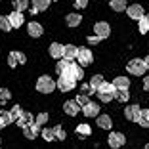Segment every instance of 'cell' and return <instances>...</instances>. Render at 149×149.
<instances>
[{
	"instance_id": "36",
	"label": "cell",
	"mask_w": 149,
	"mask_h": 149,
	"mask_svg": "<svg viewBox=\"0 0 149 149\" xmlns=\"http://www.w3.org/2000/svg\"><path fill=\"white\" fill-rule=\"evenodd\" d=\"M10 115H12V118H13V123L17 120L19 117L23 115V109H21V105H13L12 109H10Z\"/></svg>"
},
{
	"instance_id": "16",
	"label": "cell",
	"mask_w": 149,
	"mask_h": 149,
	"mask_svg": "<svg viewBox=\"0 0 149 149\" xmlns=\"http://www.w3.org/2000/svg\"><path fill=\"white\" fill-rule=\"evenodd\" d=\"M63 111H65L69 117H77V115L80 113V107L77 105V101H74V100H69V101L63 103Z\"/></svg>"
},
{
	"instance_id": "29",
	"label": "cell",
	"mask_w": 149,
	"mask_h": 149,
	"mask_svg": "<svg viewBox=\"0 0 149 149\" xmlns=\"http://www.w3.org/2000/svg\"><path fill=\"white\" fill-rule=\"evenodd\" d=\"M115 100L120 101V103H126L130 100V92L128 90H115Z\"/></svg>"
},
{
	"instance_id": "24",
	"label": "cell",
	"mask_w": 149,
	"mask_h": 149,
	"mask_svg": "<svg viewBox=\"0 0 149 149\" xmlns=\"http://www.w3.org/2000/svg\"><path fill=\"white\" fill-rule=\"evenodd\" d=\"M109 6H111V10H113V12H124V10L128 8L126 0H111Z\"/></svg>"
},
{
	"instance_id": "42",
	"label": "cell",
	"mask_w": 149,
	"mask_h": 149,
	"mask_svg": "<svg viewBox=\"0 0 149 149\" xmlns=\"http://www.w3.org/2000/svg\"><path fill=\"white\" fill-rule=\"evenodd\" d=\"M138 124H140L141 128H149V120H147V118H143V117H141L140 120H138Z\"/></svg>"
},
{
	"instance_id": "31",
	"label": "cell",
	"mask_w": 149,
	"mask_h": 149,
	"mask_svg": "<svg viewBox=\"0 0 149 149\" xmlns=\"http://www.w3.org/2000/svg\"><path fill=\"white\" fill-rule=\"evenodd\" d=\"M74 132H77L79 136H90V134H92V128L88 126V124H79V126L74 128Z\"/></svg>"
},
{
	"instance_id": "47",
	"label": "cell",
	"mask_w": 149,
	"mask_h": 149,
	"mask_svg": "<svg viewBox=\"0 0 149 149\" xmlns=\"http://www.w3.org/2000/svg\"><path fill=\"white\" fill-rule=\"evenodd\" d=\"M145 149H149V143H147V145H145Z\"/></svg>"
},
{
	"instance_id": "4",
	"label": "cell",
	"mask_w": 149,
	"mask_h": 149,
	"mask_svg": "<svg viewBox=\"0 0 149 149\" xmlns=\"http://www.w3.org/2000/svg\"><path fill=\"white\" fill-rule=\"evenodd\" d=\"M56 88H59L61 92H71V90H74V88H77V80H73L71 77L61 74V77L56 80Z\"/></svg>"
},
{
	"instance_id": "41",
	"label": "cell",
	"mask_w": 149,
	"mask_h": 149,
	"mask_svg": "<svg viewBox=\"0 0 149 149\" xmlns=\"http://www.w3.org/2000/svg\"><path fill=\"white\" fill-rule=\"evenodd\" d=\"M94 90H92V86L90 84H82V96H90Z\"/></svg>"
},
{
	"instance_id": "22",
	"label": "cell",
	"mask_w": 149,
	"mask_h": 149,
	"mask_svg": "<svg viewBox=\"0 0 149 149\" xmlns=\"http://www.w3.org/2000/svg\"><path fill=\"white\" fill-rule=\"evenodd\" d=\"M71 63L73 61H67V59H57V63H56V71H57V74H59V77H61V74H65L67 73V69H69L71 67Z\"/></svg>"
},
{
	"instance_id": "28",
	"label": "cell",
	"mask_w": 149,
	"mask_h": 149,
	"mask_svg": "<svg viewBox=\"0 0 149 149\" xmlns=\"http://www.w3.org/2000/svg\"><path fill=\"white\" fill-rule=\"evenodd\" d=\"M138 31H140L141 35L149 33V19H147V15H143V17L138 19Z\"/></svg>"
},
{
	"instance_id": "23",
	"label": "cell",
	"mask_w": 149,
	"mask_h": 149,
	"mask_svg": "<svg viewBox=\"0 0 149 149\" xmlns=\"http://www.w3.org/2000/svg\"><path fill=\"white\" fill-rule=\"evenodd\" d=\"M65 21H67L69 27H79L80 23H82V17H80V13H67Z\"/></svg>"
},
{
	"instance_id": "15",
	"label": "cell",
	"mask_w": 149,
	"mask_h": 149,
	"mask_svg": "<svg viewBox=\"0 0 149 149\" xmlns=\"http://www.w3.org/2000/svg\"><path fill=\"white\" fill-rule=\"evenodd\" d=\"M10 23H12V29H19V27L25 23V17H23V13L21 12H12L8 15Z\"/></svg>"
},
{
	"instance_id": "2",
	"label": "cell",
	"mask_w": 149,
	"mask_h": 149,
	"mask_svg": "<svg viewBox=\"0 0 149 149\" xmlns=\"http://www.w3.org/2000/svg\"><path fill=\"white\" fill-rule=\"evenodd\" d=\"M128 73L134 74V77H143L145 71H147V67H145V61L143 59H140V57H134V59H130L126 65Z\"/></svg>"
},
{
	"instance_id": "34",
	"label": "cell",
	"mask_w": 149,
	"mask_h": 149,
	"mask_svg": "<svg viewBox=\"0 0 149 149\" xmlns=\"http://www.w3.org/2000/svg\"><path fill=\"white\" fill-rule=\"evenodd\" d=\"M40 134H42V138L46 141H54V140H56V136H54V128H42Z\"/></svg>"
},
{
	"instance_id": "39",
	"label": "cell",
	"mask_w": 149,
	"mask_h": 149,
	"mask_svg": "<svg viewBox=\"0 0 149 149\" xmlns=\"http://www.w3.org/2000/svg\"><path fill=\"white\" fill-rule=\"evenodd\" d=\"M101 42V38L97 35H92V36H88V44H90V46H96V44H100Z\"/></svg>"
},
{
	"instance_id": "9",
	"label": "cell",
	"mask_w": 149,
	"mask_h": 149,
	"mask_svg": "<svg viewBox=\"0 0 149 149\" xmlns=\"http://www.w3.org/2000/svg\"><path fill=\"white\" fill-rule=\"evenodd\" d=\"M65 77H71L73 80H77V82H80V80L84 79V69L79 65V63H71V67L67 69Z\"/></svg>"
},
{
	"instance_id": "7",
	"label": "cell",
	"mask_w": 149,
	"mask_h": 149,
	"mask_svg": "<svg viewBox=\"0 0 149 149\" xmlns=\"http://www.w3.org/2000/svg\"><path fill=\"white\" fill-rule=\"evenodd\" d=\"M141 113H143V109H141L140 105H128L124 107V117L128 118V120H132V123H138L141 118Z\"/></svg>"
},
{
	"instance_id": "43",
	"label": "cell",
	"mask_w": 149,
	"mask_h": 149,
	"mask_svg": "<svg viewBox=\"0 0 149 149\" xmlns=\"http://www.w3.org/2000/svg\"><path fill=\"white\" fill-rule=\"evenodd\" d=\"M143 90H147V92H149V74L143 79Z\"/></svg>"
},
{
	"instance_id": "26",
	"label": "cell",
	"mask_w": 149,
	"mask_h": 149,
	"mask_svg": "<svg viewBox=\"0 0 149 149\" xmlns=\"http://www.w3.org/2000/svg\"><path fill=\"white\" fill-rule=\"evenodd\" d=\"M33 10H36V12H44V10H48L50 8V2L48 0H33V6H31Z\"/></svg>"
},
{
	"instance_id": "8",
	"label": "cell",
	"mask_w": 149,
	"mask_h": 149,
	"mask_svg": "<svg viewBox=\"0 0 149 149\" xmlns=\"http://www.w3.org/2000/svg\"><path fill=\"white\" fill-rule=\"evenodd\" d=\"M107 143H109V147L118 149V147H123V145L126 143V138H124V134H120V132H111L109 138H107Z\"/></svg>"
},
{
	"instance_id": "33",
	"label": "cell",
	"mask_w": 149,
	"mask_h": 149,
	"mask_svg": "<svg viewBox=\"0 0 149 149\" xmlns=\"http://www.w3.org/2000/svg\"><path fill=\"white\" fill-rule=\"evenodd\" d=\"M0 29H2L4 33H10V31H12V23H10L8 15H2V17H0Z\"/></svg>"
},
{
	"instance_id": "6",
	"label": "cell",
	"mask_w": 149,
	"mask_h": 149,
	"mask_svg": "<svg viewBox=\"0 0 149 149\" xmlns=\"http://www.w3.org/2000/svg\"><path fill=\"white\" fill-rule=\"evenodd\" d=\"M27 61V56L23 52H19V50H12L8 56V65L12 67V69H15L17 65H23V63Z\"/></svg>"
},
{
	"instance_id": "48",
	"label": "cell",
	"mask_w": 149,
	"mask_h": 149,
	"mask_svg": "<svg viewBox=\"0 0 149 149\" xmlns=\"http://www.w3.org/2000/svg\"><path fill=\"white\" fill-rule=\"evenodd\" d=\"M0 128H4V126H2V123H0Z\"/></svg>"
},
{
	"instance_id": "14",
	"label": "cell",
	"mask_w": 149,
	"mask_h": 149,
	"mask_svg": "<svg viewBox=\"0 0 149 149\" xmlns=\"http://www.w3.org/2000/svg\"><path fill=\"white\" fill-rule=\"evenodd\" d=\"M77 54H79V48L74 44H65L63 46V59L73 61V59H77Z\"/></svg>"
},
{
	"instance_id": "20",
	"label": "cell",
	"mask_w": 149,
	"mask_h": 149,
	"mask_svg": "<svg viewBox=\"0 0 149 149\" xmlns=\"http://www.w3.org/2000/svg\"><path fill=\"white\" fill-rule=\"evenodd\" d=\"M50 56L52 57H56V59H61L63 57V44H59V42H52L50 44Z\"/></svg>"
},
{
	"instance_id": "40",
	"label": "cell",
	"mask_w": 149,
	"mask_h": 149,
	"mask_svg": "<svg viewBox=\"0 0 149 149\" xmlns=\"http://www.w3.org/2000/svg\"><path fill=\"white\" fill-rule=\"evenodd\" d=\"M88 6V0H74V8L77 10H84Z\"/></svg>"
},
{
	"instance_id": "37",
	"label": "cell",
	"mask_w": 149,
	"mask_h": 149,
	"mask_svg": "<svg viewBox=\"0 0 149 149\" xmlns=\"http://www.w3.org/2000/svg\"><path fill=\"white\" fill-rule=\"evenodd\" d=\"M74 101H77V105H79L80 109H82L84 105H88V103H90V97H88V96H82V94H79Z\"/></svg>"
},
{
	"instance_id": "27",
	"label": "cell",
	"mask_w": 149,
	"mask_h": 149,
	"mask_svg": "<svg viewBox=\"0 0 149 149\" xmlns=\"http://www.w3.org/2000/svg\"><path fill=\"white\" fill-rule=\"evenodd\" d=\"M103 82H105V79H103V74H94L92 79H90V82H88V84H90V86H92V90L96 92V90H97V88H100Z\"/></svg>"
},
{
	"instance_id": "35",
	"label": "cell",
	"mask_w": 149,
	"mask_h": 149,
	"mask_svg": "<svg viewBox=\"0 0 149 149\" xmlns=\"http://www.w3.org/2000/svg\"><path fill=\"white\" fill-rule=\"evenodd\" d=\"M54 136H56V140H59V141H63L67 138V132L63 130L61 126H54Z\"/></svg>"
},
{
	"instance_id": "5",
	"label": "cell",
	"mask_w": 149,
	"mask_h": 149,
	"mask_svg": "<svg viewBox=\"0 0 149 149\" xmlns=\"http://www.w3.org/2000/svg\"><path fill=\"white\" fill-rule=\"evenodd\" d=\"M77 59H79V65L82 67H88L90 63L94 61V54L90 48H79V54H77Z\"/></svg>"
},
{
	"instance_id": "12",
	"label": "cell",
	"mask_w": 149,
	"mask_h": 149,
	"mask_svg": "<svg viewBox=\"0 0 149 149\" xmlns=\"http://www.w3.org/2000/svg\"><path fill=\"white\" fill-rule=\"evenodd\" d=\"M27 33H29V36H33V38H40L44 33V27L40 25L38 21H29L27 23Z\"/></svg>"
},
{
	"instance_id": "3",
	"label": "cell",
	"mask_w": 149,
	"mask_h": 149,
	"mask_svg": "<svg viewBox=\"0 0 149 149\" xmlns=\"http://www.w3.org/2000/svg\"><path fill=\"white\" fill-rule=\"evenodd\" d=\"M96 94H97V97H100L103 103H109L111 100H115V86L111 82H103L96 90Z\"/></svg>"
},
{
	"instance_id": "19",
	"label": "cell",
	"mask_w": 149,
	"mask_h": 149,
	"mask_svg": "<svg viewBox=\"0 0 149 149\" xmlns=\"http://www.w3.org/2000/svg\"><path fill=\"white\" fill-rule=\"evenodd\" d=\"M17 123V126L19 128H25V126H29V124H33L35 123V118H33V113H27V111H23V115L15 120Z\"/></svg>"
},
{
	"instance_id": "49",
	"label": "cell",
	"mask_w": 149,
	"mask_h": 149,
	"mask_svg": "<svg viewBox=\"0 0 149 149\" xmlns=\"http://www.w3.org/2000/svg\"><path fill=\"white\" fill-rule=\"evenodd\" d=\"M145 15H147V19H149V13H145Z\"/></svg>"
},
{
	"instance_id": "10",
	"label": "cell",
	"mask_w": 149,
	"mask_h": 149,
	"mask_svg": "<svg viewBox=\"0 0 149 149\" xmlns=\"http://www.w3.org/2000/svg\"><path fill=\"white\" fill-rule=\"evenodd\" d=\"M94 33H96L101 40H103V38H109V35H111V25L107 21H97L96 25H94Z\"/></svg>"
},
{
	"instance_id": "38",
	"label": "cell",
	"mask_w": 149,
	"mask_h": 149,
	"mask_svg": "<svg viewBox=\"0 0 149 149\" xmlns=\"http://www.w3.org/2000/svg\"><path fill=\"white\" fill-rule=\"evenodd\" d=\"M10 96H12V94H10L8 88H2V90H0V101H8Z\"/></svg>"
},
{
	"instance_id": "45",
	"label": "cell",
	"mask_w": 149,
	"mask_h": 149,
	"mask_svg": "<svg viewBox=\"0 0 149 149\" xmlns=\"http://www.w3.org/2000/svg\"><path fill=\"white\" fill-rule=\"evenodd\" d=\"M143 61H145V67H147V71H149V56H147V57H145Z\"/></svg>"
},
{
	"instance_id": "30",
	"label": "cell",
	"mask_w": 149,
	"mask_h": 149,
	"mask_svg": "<svg viewBox=\"0 0 149 149\" xmlns=\"http://www.w3.org/2000/svg\"><path fill=\"white\" fill-rule=\"evenodd\" d=\"M0 123H2V126H10V124L13 123V118H12V115H10V111H2L0 113Z\"/></svg>"
},
{
	"instance_id": "25",
	"label": "cell",
	"mask_w": 149,
	"mask_h": 149,
	"mask_svg": "<svg viewBox=\"0 0 149 149\" xmlns=\"http://www.w3.org/2000/svg\"><path fill=\"white\" fill-rule=\"evenodd\" d=\"M12 4H13V12H21L23 13L29 6H31V2H29V0H13Z\"/></svg>"
},
{
	"instance_id": "21",
	"label": "cell",
	"mask_w": 149,
	"mask_h": 149,
	"mask_svg": "<svg viewBox=\"0 0 149 149\" xmlns=\"http://www.w3.org/2000/svg\"><path fill=\"white\" fill-rule=\"evenodd\" d=\"M111 84L115 86V90H128V88H130V80H128L126 77H117Z\"/></svg>"
},
{
	"instance_id": "1",
	"label": "cell",
	"mask_w": 149,
	"mask_h": 149,
	"mask_svg": "<svg viewBox=\"0 0 149 149\" xmlns=\"http://www.w3.org/2000/svg\"><path fill=\"white\" fill-rule=\"evenodd\" d=\"M36 90H38L40 94H52L54 90H56V80H54L50 74H42V77H38V80H36Z\"/></svg>"
},
{
	"instance_id": "13",
	"label": "cell",
	"mask_w": 149,
	"mask_h": 149,
	"mask_svg": "<svg viewBox=\"0 0 149 149\" xmlns=\"http://www.w3.org/2000/svg\"><path fill=\"white\" fill-rule=\"evenodd\" d=\"M80 113H82L84 117H88V118L100 117V105H97V103H94V101H90L88 105H84L82 109H80Z\"/></svg>"
},
{
	"instance_id": "32",
	"label": "cell",
	"mask_w": 149,
	"mask_h": 149,
	"mask_svg": "<svg viewBox=\"0 0 149 149\" xmlns=\"http://www.w3.org/2000/svg\"><path fill=\"white\" fill-rule=\"evenodd\" d=\"M48 118H50V115H48V113H38V115H36V118H35V124L42 128L44 124L48 123Z\"/></svg>"
},
{
	"instance_id": "44",
	"label": "cell",
	"mask_w": 149,
	"mask_h": 149,
	"mask_svg": "<svg viewBox=\"0 0 149 149\" xmlns=\"http://www.w3.org/2000/svg\"><path fill=\"white\" fill-rule=\"evenodd\" d=\"M141 117H143V118H147V120H149V109H145L143 113H141Z\"/></svg>"
},
{
	"instance_id": "18",
	"label": "cell",
	"mask_w": 149,
	"mask_h": 149,
	"mask_svg": "<svg viewBox=\"0 0 149 149\" xmlns=\"http://www.w3.org/2000/svg\"><path fill=\"white\" fill-rule=\"evenodd\" d=\"M96 123H97V128H101V130H109V128H113V120H111L109 115H100Z\"/></svg>"
},
{
	"instance_id": "11",
	"label": "cell",
	"mask_w": 149,
	"mask_h": 149,
	"mask_svg": "<svg viewBox=\"0 0 149 149\" xmlns=\"http://www.w3.org/2000/svg\"><path fill=\"white\" fill-rule=\"evenodd\" d=\"M126 13H128V17L134 19V21H138L140 17H143V15H145L143 6H141V4H130L126 8Z\"/></svg>"
},
{
	"instance_id": "46",
	"label": "cell",
	"mask_w": 149,
	"mask_h": 149,
	"mask_svg": "<svg viewBox=\"0 0 149 149\" xmlns=\"http://www.w3.org/2000/svg\"><path fill=\"white\" fill-rule=\"evenodd\" d=\"M48 2H50V4H52V2H56V0H48Z\"/></svg>"
},
{
	"instance_id": "17",
	"label": "cell",
	"mask_w": 149,
	"mask_h": 149,
	"mask_svg": "<svg viewBox=\"0 0 149 149\" xmlns=\"http://www.w3.org/2000/svg\"><path fill=\"white\" fill-rule=\"evenodd\" d=\"M38 134H40V126H36L35 123L23 128V136H25L27 140H35V138L38 136Z\"/></svg>"
}]
</instances>
